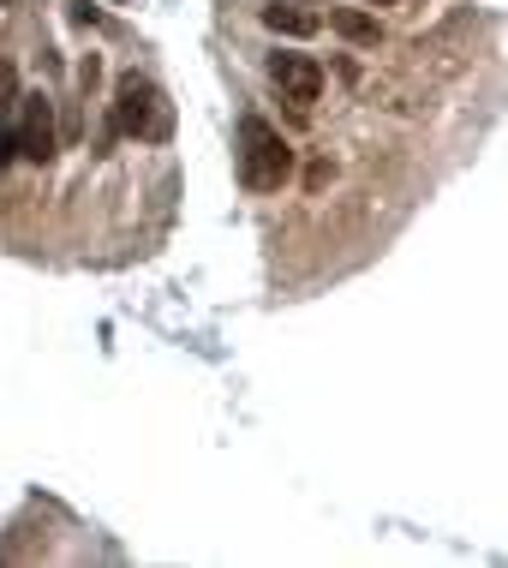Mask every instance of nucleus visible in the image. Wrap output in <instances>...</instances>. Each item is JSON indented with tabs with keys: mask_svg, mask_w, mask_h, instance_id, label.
<instances>
[{
	"mask_svg": "<svg viewBox=\"0 0 508 568\" xmlns=\"http://www.w3.org/2000/svg\"><path fill=\"white\" fill-rule=\"evenodd\" d=\"M108 132H114V138H138V144H162V138L174 132V109H167V97L156 90V79H144V72H120Z\"/></svg>",
	"mask_w": 508,
	"mask_h": 568,
	"instance_id": "1",
	"label": "nucleus"
},
{
	"mask_svg": "<svg viewBox=\"0 0 508 568\" xmlns=\"http://www.w3.org/2000/svg\"><path fill=\"white\" fill-rule=\"evenodd\" d=\"M287 174H294V150L287 138L270 126V120L245 114L240 120V186L245 192H282Z\"/></svg>",
	"mask_w": 508,
	"mask_h": 568,
	"instance_id": "2",
	"label": "nucleus"
},
{
	"mask_svg": "<svg viewBox=\"0 0 508 568\" xmlns=\"http://www.w3.org/2000/svg\"><path fill=\"white\" fill-rule=\"evenodd\" d=\"M12 144L24 162H54L60 132H54V97L42 90H19V109H12Z\"/></svg>",
	"mask_w": 508,
	"mask_h": 568,
	"instance_id": "3",
	"label": "nucleus"
},
{
	"mask_svg": "<svg viewBox=\"0 0 508 568\" xmlns=\"http://www.w3.org/2000/svg\"><path fill=\"white\" fill-rule=\"evenodd\" d=\"M270 79L282 84V97L299 102V109L323 97V67L312 54H270Z\"/></svg>",
	"mask_w": 508,
	"mask_h": 568,
	"instance_id": "4",
	"label": "nucleus"
},
{
	"mask_svg": "<svg viewBox=\"0 0 508 568\" xmlns=\"http://www.w3.org/2000/svg\"><path fill=\"white\" fill-rule=\"evenodd\" d=\"M329 30H335V37H347V42H359V49H377V42H383L377 12H365V7H335Z\"/></svg>",
	"mask_w": 508,
	"mask_h": 568,
	"instance_id": "5",
	"label": "nucleus"
},
{
	"mask_svg": "<svg viewBox=\"0 0 508 568\" xmlns=\"http://www.w3.org/2000/svg\"><path fill=\"white\" fill-rule=\"evenodd\" d=\"M264 24L275 30V37H317V12H305V7H282V0H275V7H264Z\"/></svg>",
	"mask_w": 508,
	"mask_h": 568,
	"instance_id": "6",
	"label": "nucleus"
},
{
	"mask_svg": "<svg viewBox=\"0 0 508 568\" xmlns=\"http://www.w3.org/2000/svg\"><path fill=\"white\" fill-rule=\"evenodd\" d=\"M12 109H19V67L0 54V126H12Z\"/></svg>",
	"mask_w": 508,
	"mask_h": 568,
	"instance_id": "7",
	"label": "nucleus"
},
{
	"mask_svg": "<svg viewBox=\"0 0 508 568\" xmlns=\"http://www.w3.org/2000/svg\"><path fill=\"white\" fill-rule=\"evenodd\" d=\"M12 156H19V144H12V126H0V174L12 168Z\"/></svg>",
	"mask_w": 508,
	"mask_h": 568,
	"instance_id": "8",
	"label": "nucleus"
},
{
	"mask_svg": "<svg viewBox=\"0 0 508 568\" xmlns=\"http://www.w3.org/2000/svg\"><path fill=\"white\" fill-rule=\"evenodd\" d=\"M72 19H79V24H102V12L90 7V0H72Z\"/></svg>",
	"mask_w": 508,
	"mask_h": 568,
	"instance_id": "9",
	"label": "nucleus"
},
{
	"mask_svg": "<svg viewBox=\"0 0 508 568\" xmlns=\"http://www.w3.org/2000/svg\"><path fill=\"white\" fill-rule=\"evenodd\" d=\"M365 7H395V0H365Z\"/></svg>",
	"mask_w": 508,
	"mask_h": 568,
	"instance_id": "10",
	"label": "nucleus"
},
{
	"mask_svg": "<svg viewBox=\"0 0 508 568\" xmlns=\"http://www.w3.org/2000/svg\"><path fill=\"white\" fill-rule=\"evenodd\" d=\"M294 7H323V0H294Z\"/></svg>",
	"mask_w": 508,
	"mask_h": 568,
	"instance_id": "11",
	"label": "nucleus"
},
{
	"mask_svg": "<svg viewBox=\"0 0 508 568\" xmlns=\"http://www.w3.org/2000/svg\"><path fill=\"white\" fill-rule=\"evenodd\" d=\"M0 12H7V0H0Z\"/></svg>",
	"mask_w": 508,
	"mask_h": 568,
	"instance_id": "12",
	"label": "nucleus"
}]
</instances>
